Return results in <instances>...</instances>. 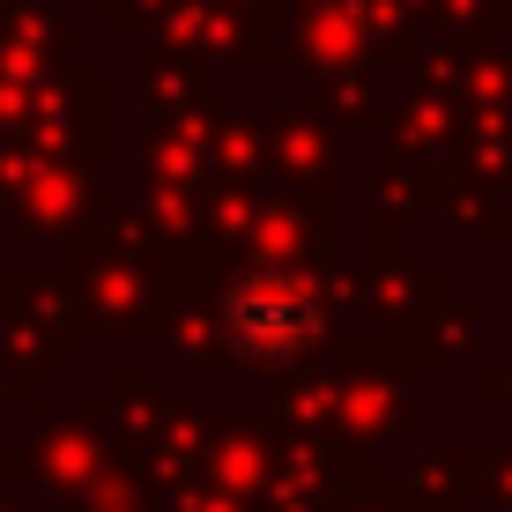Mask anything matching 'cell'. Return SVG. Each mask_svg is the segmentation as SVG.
Masks as SVG:
<instances>
[{"instance_id": "obj_1", "label": "cell", "mask_w": 512, "mask_h": 512, "mask_svg": "<svg viewBox=\"0 0 512 512\" xmlns=\"http://www.w3.org/2000/svg\"><path fill=\"white\" fill-rule=\"evenodd\" d=\"M312 334H320V305L290 275H260L231 297V342L253 357H297Z\"/></svg>"}]
</instances>
